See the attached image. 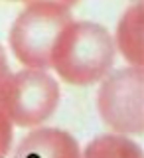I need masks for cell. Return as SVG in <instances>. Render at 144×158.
<instances>
[{"label": "cell", "mask_w": 144, "mask_h": 158, "mask_svg": "<svg viewBox=\"0 0 144 158\" xmlns=\"http://www.w3.org/2000/svg\"><path fill=\"white\" fill-rule=\"evenodd\" d=\"M115 42L95 22H71L53 52V69L73 85H93L113 67Z\"/></svg>", "instance_id": "1"}, {"label": "cell", "mask_w": 144, "mask_h": 158, "mask_svg": "<svg viewBox=\"0 0 144 158\" xmlns=\"http://www.w3.org/2000/svg\"><path fill=\"white\" fill-rule=\"evenodd\" d=\"M73 22L69 4L32 2L14 20L8 42L14 56L36 69L53 67V52L67 26Z\"/></svg>", "instance_id": "2"}, {"label": "cell", "mask_w": 144, "mask_h": 158, "mask_svg": "<svg viewBox=\"0 0 144 158\" xmlns=\"http://www.w3.org/2000/svg\"><path fill=\"white\" fill-rule=\"evenodd\" d=\"M2 111L20 127H36L53 115L59 103V85L43 69L8 73L2 56Z\"/></svg>", "instance_id": "3"}, {"label": "cell", "mask_w": 144, "mask_h": 158, "mask_svg": "<svg viewBox=\"0 0 144 158\" xmlns=\"http://www.w3.org/2000/svg\"><path fill=\"white\" fill-rule=\"evenodd\" d=\"M99 115L118 132H144V71L132 65L111 73L97 97Z\"/></svg>", "instance_id": "4"}, {"label": "cell", "mask_w": 144, "mask_h": 158, "mask_svg": "<svg viewBox=\"0 0 144 158\" xmlns=\"http://www.w3.org/2000/svg\"><path fill=\"white\" fill-rule=\"evenodd\" d=\"M16 156H47V158H77V140L61 128H38L22 138Z\"/></svg>", "instance_id": "5"}, {"label": "cell", "mask_w": 144, "mask_h": 158, "mask_svg": "<svg viewBox=\"0 0 144 158\" xmlns=\"http://www.w3.org/2000/svg\"><path fill=\"white\" fill-rule=\"evenodd\" d=\"M142 2L132 4L125 10L117 26V46L132 65L142 67L144 49H142Z\"/></svg>", "instance_id": "6"}, {"label": "cell", "mask_w": 144, "mask_h": 158, "mask_svg": "<svg viewBox=\"0 0 144 158\" xmlns=\"http://www.w3.org/2000/svg\"><path fill=\"white\" fill-rule=\"evenodd\" d=\"M87 158H140L142 150L130 138L121 135H101L85 148Z\"/></svg>", "instance_id": "7"}]
</instances>
